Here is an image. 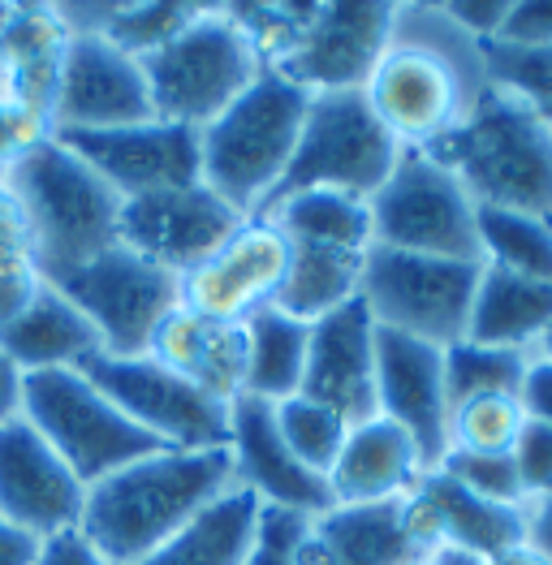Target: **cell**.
Listing matches in <instances>:
<instances>
[{
    "label": "cell",
    "mask_w": 552,
    "mask_h": 565,
    "mask_svg": "<svg viewBox=\"0 0 552 565\" xmlns=\"http://www.w3.org/2000/svg\"><path fill=\"white\" fill-rule=\"evenodd\" d=\"M492 92L484 44L470 40L440 0H402L393 35L375 61L363 99L397 147H432L454 135Z\"/></svg>",
    "instance_id": "obj_1"
},
{
    "label": "cell",
    "mask_w": 552,
    "mask_h": 565,
    "mask_svg": "<svg viewBox=\"0 0 552 565\" xmlns=\"http://www.w3.org/2000/svg\"><path fill=\"white\" fill-rule=\"evenodd\" d=\"M230 488V449H160L92 483L78 531L113 565H138Z\"/></svg>",
    "instance_id": "obj_2"
},
{
    "label": "cell",
    "mask_w": 552,
    "mask_h": 565,
    "mask_svg": "<svg viewBox=\"0 0 552 565\" xmlns=\"http://www.w3.org/2000/svg\"><path fill=\"white\" fill-rule=\"evenodd\" d=\"M423 151L458 178L475 207L552 225V126L513 92L492 87L454 135Z\"/></svg>",
    "instance_id": "obj_3"
},
{
    "label": "cell",
    "mask_w": 552,
    "mask_h": 565,
    "mask_svg": "<svg viewBox=\"0 0 552 565\" xmlns=\"http://www.w3.org/2000/svg\"><path fill=\"white\" fill-rule=\"evenodd\" d=\"M4 182L26 212L35 237V268L44 281L83 268L87 259L121 242L117 230L126 199L56 135L40 142L31 156H22L4 173Z\"/></svg>",
    "instance_id": "obj_4"
},
{
    "label": "cell",
    "mask_w": 552,
    "mask_h": 565,
    "mask_svg": "<svg viewBox=\"0 0 552 565\" xmlns=\"http://www.w3.org/2000/svg\"><path fill=\"white\" fill-rule=\"evenodd\" d=\"M311 95L264 70L230 108L199 130L203 186H212L242 216H255L294 160Z\"/></svg>",
    "instance_id": "obj_5"
},
{
    "label": "cell",
    "mask_w": 552,
    "mask_h": 565,
    "mask_svg": "<svg viewBox=\"0 0 552 565\" xmlns=\"http://www.w3.org/2000/svg\"><path fill=\"white\" fill-rule=\"evenodd\" d=\"M264 70V56L237 31L225 4H208L173 44L142 56L156 121L190 130H208Z\"/></svg>",
    "instance_id": "obj_6"
},
{
    "label": "cell",
    "mask_w": 552,
    "mask_h": 565,
    "mask_svg": "<svg viewBox=\"0 0 552 565\" xmlns=\"http://www.w3.org/2000/svg\"><path fill=\"white\" fill-rule=\"evenodd\" d=\"M397 156H402V147L375 121L363 92L311 95L294 160L280 173L273 194L259 203V212H268L273 203L298 194V190H341V194L371 203L375 190L397 169Z\"/></svg>",
    "instance_id": "obj_7"
},
{
    "label": "cell",
    "mask_w": 552,
    "mask_h": 565,
    "mask_svg": "<svg viewBox=\"0 0 552 565\" xmlns=\"http://www.w3.org/2000/svg\"><path fill=\"white\" fill-rule=\"evenodd\" d=\"M22 419L44 436L87 488L164 449L83 372H35L22 380Z\"/></svg>",
    "instance_id": "obj_8"
},
{
    "label": "cell",
    "mask_w": 552,
    "mask_h": 565,
    "mask_svg": "<svg viewBox=\"0 0 552 565\" xmlns=\"http://www.w3.org/2000/svg\"><path fill=\"white\" fill-rule=\"evenodd\" d=\"M371 246L484 264L479 207L458 178L423 147H402L397 169L371 199Z\"/></svg>",
    "instance_id": "obj_9"
},
{
    "label": "cell",
    "mask_w": 552,
    "mask_h": 565,
    "mask_svg": "<svg viewBox=\"0 0 552 565\" xmlns=\"http://www.w3.org/2000/svg\"><path fill=\"white\" fill-rule=\"evenodd\" d=\"M484 264H458L436 255H411L393 246H371L363 259V289L375 329L402 332L414 341H427L436 350H449L466 341L475 285Z\"/></svg>",
    "instance_id": "obj_10"
},
{
    "label": "cell",
    "mask_w": 552,
    "mask_h": 565,
    "mask_svg": "<svg viewBox=\"0 0 552 565\" xmlns=\"http://www.w3.org/2000/svg\"><path fill=\"white\" fill-rule=\"evenodd\" d=\"M47 285H56L92 320L104 354L113 359H142L164 316L182 307V277L151 264L126 242L108 246L104 255Z\"/></svg>",
    "instance_id": "obj_11"
},
{
    "label": "cell",
    "mask_w": 552,
    "mask_h": 565,
    "mask_svg": "<svg viewBox=\"0 0 552 565\" xmlns=\"http://www.w3.org/2000/svg\"><path fill=\"white\" fill-rule=\"evenodd\" d=\"M393 18H397V0L307 4L302 26L268 61V70L307 95L363 92L375 61L389 47Z\"/></svg>",
    "instance_id": "obj_12"
},
{
    "label": "cell",
    "mask_w": 552,
    "mask_h": 565,
    "mask_svg": "<svg viewBox=\"0 0 552 565\" xmlns=\"http://www.w3.org/2000/svg\"><path fill=\"white\" fill-rule=\"evenodd\" d=\"M78 372L164 449H230L233 406L208 397L199 384L160 367L156 359L95 354Z\"/></svg>",
    "instance_id": "obj_13"
},
{
    "label": "cell",
    "mask_w": 552,
    "mask_h": 565,
    "mask_svg": "<svg viewBox=\"0 0 552 565\" xmlns=\"http://www.w3.org/2000/svg\"><path fill=\"white\" fill-rule=\"evenodd\" d=\"M285 264V234L259 216H246L230 242H221L203 264L182 273V307L216 324H246L255 311L273 307Z\"/></svg>",
    "instance_id": "obj_14"
},
{
    "label": "cell",
    "mask_w": 552,
    "mask_h": 565,
    "mask_svg": "<svg viewBox=\"0 0 552 565\" xmlns=\"http://www.w3.org/2000/svg\"><path fill=\"white\" fill-rule=\"evenodd\" d=\"M242 212L230 207L221 194L203 182L178 190H156L121 203V230L117 237L147 255L151 264L169 273H190L203 264L221 242H230L242 230Z\"/></svg>",
    "instance_id": "obj_15"
},
{
    "label": "cell",
    "mask_w": 552,
    "mask_h": 565,
    "mask_svg": "<svg viewBox=\"0 0 552 565\" xmlns=\"http://www.w3.org/2000/svg\"><path fill=\"white\" fill-rule=\"evenodd\" d=\"M156 121L142 61L99 35H70L52 130H126Z\"/></svg>",
    "instance_id": "obj_16"
},
{
    "label": "cell",
    "mask_w": 552,
    "mask_h": 565,
    "mask_svg": "<svg viewBox=\"0 0 552 565\" xmlns=\"http://www.w3.org/2000/svg\"><path fill=\"white\" fill-rule=\"evenodd\" d=\"M56 139L74 156H83L121 199L203 182L199 130H190V126L142 121V126H126V130H65Z\"/></svg>",
    "instance_id": "obj_17"
},
{
    "label": "cell",
    "mask_w": 552,
    "mask_h": 565,
    "mask_svg": "<svg viewBox=\"0 0 552 565\" xmlns=\"http://www.w3.org/2000/svg\"><path fill=\"white\" fill-rule=\"evenodd\" d=\"M375 406L418 445L427 471L449 454V393L445 350L402 332L375 329Z\"/></svg>",
    "instance_id": "obj_18"
},
{
    "label": "cell",
    "mask_w": 552,
    "mask_h": 565,
    "mask_svg": "<svg viewBox=\"0 0 552 565\" xmlns=\"http://www.w3.org/2000/svg\"><path fill=\"white\" fill-rule=\"evenodd\" d=\"M87 505V483L61 462L22 415L0 427V519L52 540L74 531Z\"/></svg>",
    "instance_id": "obj_19"
},
{
    "label": "cell",
    "mask_w": 552,
    "mask_h": 565,
    "mask_svg": "<svg viewBox=\"0 0 552 565\" xmlns=\"http://www.w3.org/2000/svg\"><path fill=\"white\" fill-rule=\"evenodd\" d=\"M402 522L427 557L436 548H458L479 562H492L527 544V510L484 501L445 471H427L411 497H402Z\"/></svg>",
    "instance_id": "obj_20"
},
{
    "label": "cell",
    "mask_w": 552,
    "mask_h": 565,
    "mask_svg": "<svg viewBox=\"0 0 552 565\" xmlns=\"http://www.w3.org/2000/svg\"><path fill=\"white\" fill-rule=\"evenodd\" d=\"M230 458L237 488H246L259 505L268 510H289L302 519H320L328 514L332 488L328 479L302 467L294 458V449L285 445L280 427H276V406L259 397H237L230 411Z\"/></svg>",
    "instance_id": "obj_21"
},
{
    "label": "cell",
    "mask_w": 552,
    "mask_h": 565,
    "mask_svg": "<svg viewBox=\"0 0 552 565\" xmlns=\"http://www.w3.org/2000/svg\"><path fill=\"white\" fill-rule=\"evenodd\" d=\"M302 397L323 402L350 427L380 415L375 406V320L368 302L354 298L341 311L311 324Z\"/></svg>",
    "instance_id": "obj_22"
},
{
    "label": "cell",
    "mask_w": 552,
    "mask_h": 565,
    "mask_svg": "<svg viewBox=\"0 0 552 565\" xmlns=\"http://www.w3.org/2000/svg\"><path fill=\"white\" fill-rule=\"evenodd\" d=\"M423 557L402 522V501L332 505L307 522L294 548V565H414Z\"/></svg>",
    "instance_id": "obj_23"
},
{
    "label": "cell",
    "mask_w": 552,
    "mask_h": 565,
    "mask_svg": "<svg viewBox=\"0 0 552 565\" xmlns=\"http://www.w3.org/2000/svg\"><path fill=\"white\" fill-rule=\"evenodd\" d=\"M147 359L199 384L208 397L225 406L246 393V324H216L178 307L156 329Z\"/></svg>",
    "instance_id": "obj_24"
},
{
    "label": "cell",
    "mask_w": 552,
    "mask_h": 565,
    "mask_svg": "<svg viewBox=\"0 0 552 565\" xmlns=\"http://www.w3.org/2000/svg\"><path fill=\"white\" fill-rule=\"evenodd\" d=\"M423 475L427 467L418 458V445L393 419L375 415L368 424L350 427L328 471V488L337 505H375V501L411 497Z\"/></svg>",
    "instance_id": "obj_25"
},
{
    "label": "cell",
    "mask_w": 552,
    "mask_h": 565,
    "mask_svg": "<svg viewBox=\"0 0 552 565\" xmlns=\"http://www.w3.org/2000/svg\"><path fill=\"white\" fill-rule=\"evenodd\" d=\"M0 350L22 376H35V372H78L87 359L104 354V341L92 329V320L56 285L44 281L35 302L9 329H0Z\"/></svg>",
    "instance_id": "obj_26"
},
{
    "label": "cell",
    "mask_w": 552,
    "mask_h": 565,
    "mask_svg": "<svg viewBox=\"0 0 552 565\" xmlns=\"http://www.w3.org/2000/svg\"><path fill=\"white\" fill-rule=\"evenodd\" d=\"M70 31L56 4H13L0 22V61H4V95L52 117L61 65H65Z\"/></svg>",
    "instance_id": "obj_27"
},
{
    "label": "cell",
    "mask_w": 552,
    "mask_h": 565,
    "mask_svg": "<svg viewBox=\"0 0 552 565\" xmlns=\"http://www.w3.org/2000/svg\"><path fill=\"white\" fill-rule=\"evenodd\" d=\"M208 4H169V0H65L56 4L70 35H99L130 56H151L173 44Z\"/></svg>",
    "instance_id": "obj_28"
},
{
    "label": "cell",
    "mask_w": 552,
    "mask_h": 565,
    "mask_svg": "<svg viewBox=\"0 0 552 565\" xmlns=\"http://www.w3.org/2000/svg\"><path fill=\"white\" fill-rule=\"evenodd\" d=\"M552 329V281H531L506 268L479 273L475 307L466 341L479 345H509V350H535L540 337Z\"/></svg>",
    "instance_id": "obj_29"
},
{
    "label": "cell",
    "mask_w": 552,
    "mask_h": 565,
    "mask_svg": "<svg viewBox=\"0 0 552 565\" xmlns=\"http://www.w3.org/2000/svg\"><path fill=\"white\" fill-rule=\"evenodd\" d=\"M363 259L368 255L341 250V246L289 242V264H285V277H280L273 307L302 320V324H316L323 316L341 311L363 289Z\"/></svg>",
    "instance_id": "obj_30"
},
{
    "label": "cell",
    "mask_w": 552,
    "mask_h": 565,
    "mask_svg": "<svg viewBox=\"0 0 552 565\" xmlns=\"http://www.w3.org/2000/svg\"><path fill=\"white\" fill-rule=\"evenodd\" d=\"M259 510L264 505L246 488H230L138 565H246L259 535Z\"/></svg>",
    "instance_id": "obj_31"
},
{
    "label": "cell",
    "mask_w": 552,
    "mask_h": 565,
    "mask_svg": "<svg viewBox=\"0 0 552 565\" xmlns=\"http://www.w3.org/2000/svg\"><path fill=\"white\" fill-rule=\"evenodd\" d=\"M307 350H311V324L264 307L246 320V393L259 402H289L302 393L307 376Z\"/></svg>",
    "instance_id": "obj_32"
},
{
    "label": "cell",
    "mask_w": 552,
    "mask_h": 565,
    "mask_svg": "<svg viewBox=\"0 0 552 565\" xmlns=\"http://www.w3.org/2000/svg\"><path fill=\"white\" fill-rule=\"evenodd\" d=\"M259 221L276 225L289 242H320V246H341L368 255L375 234H371V203L341 194V190H298L289 199L259 212Z\"/></svg>",
    "instance_id": "obj_33"
},
{
    "label": "cell",
    "mask_w": 552,
    "mask_h": 565,
    "mask_svg": "<svg viewBox=\"0 0 552 565\" xmlns=\"http://www.w3.org/2000/svg\"><path fill=\"white\" fill-rule=\"evenodd\" d=\"M535 350H509V345H479V341H458L445 350V393L449 411L470 397L488 393H522V380L531 367Z\"/></svg>",
    "instance_id": "obj_34"
},
{
    "label": "cell",
    "mask_w": 552,
    "mask_h": 565,
    "mask_svg": "<svg viewBox=\"0 0 552 565\" xmlns=\"http://www.w3.org/2000/svg\"><path fill=\"white\" fill-rule=\"evenodd\" d=\"M479 242H484L488 268H506L531 281H552V225L544 221L522 212L479 207Z\"/></svg>",
    "instance_id": "obj_35"
},
{
    "label": "cell",
    "mask_w": 552,
    "mask_h": 565,
    "mask_svg": "<svg viewBox=\"0 0 552 565\" xmlns=\"http://www.w3.org/2000/svg\"><path fill=\"white\" fill-rule=\"evenodd\" d=\"M522 427H527L522 397H513V393L470 397V402H458L449 411V449H466V454H509Z\"/></svg>",
    "instance_id": "obj_36"
},
{
    "label": "cell",
    "mask_w": 552,
    "mask_h": 565,
    "mask_svg": "<svg viewBox=\"0 0 552 565\" xmlns=\"http://www.w3.org/2000/svg\"><path fill=\"white\" fill-rule=\"evenodd\" d=\"M276 427H280L285 445L294 449V458L302 467H311L316 475H323V479H328L346 436H350V424L337 411H328L323 402H311L302 393L276 406Z\"/></svg>",
    "instance_id": "obj_37"
},
{
    "label": "cell",
    "mask_w": 552,
    "mask_h": 565,
    "mask_svg": "<svg viewBox=\"0 0 552 565\" xmlns=\"http://www.w3.org/2000/svg\"><path fill=\"white\" fill-rule=\"evenodd\" d=\"M484 56H488V78H492V87L527 99V104L552 126V47L484 44Z\"/></svg>",
    "instance_id": "obj_38"
},
{
    "label": "cell",
    "mask_w": 552,
    "mask_h": 565,
    "mask_svg": "<svg viewBox=\"0 0 552 565\" xmlns=\"http://www.w3.org/2000/svg\"><path fill=\"white\" fill-rule=\"evenodd\" d=\"M436 471H445L454 483H461L466 492H475L484 501L527 510V492H522V479H518V467H513V454H466V449H449Z\"/></svg>",
    "instance_id": "obj_39"
},
{
    "label": "cell",
    "mask_w": 552,
    "mask_h": 565,
    "mask_svg": "<svg viewBox=\"0 0 552 565\" xmlns=\"http://www.w3.org/2000/svg\"><path fill=\"white\" fill-rule=\"evenodd\" d=\"M52 135H56L52 130V117L26 108V104H18V99H9V95H0V169L4 173L22 156H31L40 142L52 139Z\"/></svg>",
    "instance_id": "obj_40"
},
{
    "label": "cell",
    "mask_w": 552,
    "mask_h": 565,
    "mask_svg": "<svg viewBox=\"0 0 552 565\" xmlns=\"http://www.w3.org/2000/svg\"><path fill=\"white\" fill-rule=\"evenodd\" d=\"M513 467H518V479H522V492H527V505L549 497L552 492V427L527 419V427L518 431L513 440Z\"/></svg>",
    "instance_id": "obj_41"
},
{
    "label": "cell",
    "mask_w": 552,
    "mask_h": 565,
    "mask_svg": "<svg viewBox=\"0 0 552 565\" xmlns=\"http://www.w3.org/2000/svg\"><path fill=\"white\" fill-rule=\"evenodd\" d=\"M307 522L311 519H302V514L264 505L259 510V535H255V548H251L246 565H294V548H298Z\"/></svg>",
    "instance_id": "obj_42"
},
{
    "label": "cell",
    "mask_w": 552,
    "mask_h": 565,
    "mask_svg": "<svg viewBox=\"0 0 552 565\" xmlns=\"http://www.w3.org/2000/svg\"><path fill=\"white\" fill-rule=\"evenodd\" d=\"M22 268H35V237L18 194L9 190V182H0V277Z\"/></svg>",
    "instance_id": "obj_43"
},
{
    "label": "cell",
    "mask_w": 552,
    "mask_h": 565,
    "mask_svg": "<svg viewBox=\"0 0 552 565\" xmlns=\"http://www.w3.org/2000/svg\"><path fill=\"white\" fill-rule=\"evenodd\" d=\"M492 44L552 47V0H509V18Z\"/></svg>",
    "instance_id": "obj_44"
},
{
    "label": "cell",
    "mask_w": 552,
    "mask_h": 565,
    "mask_svg": "<svg viewBox=\"0 0 552 565\" xmlns=\"http://www.w3.org/2000/svg\"><path fill=\"white\" fill-rule=\"evenodd\" d=\"M445 13L479 44H492L509 18V0H440Z\"/></svg>",
    "instance_id": "obj_45"
},
{
    "label": "cell",
    "mask_w": 552,
    "mask_h": 565,
    "mask_svg": "<svg viewBox=\"0 0 552 565\" xmlns=\"http://www.w3.org/2000/svg\"><path fill=\"white\" fill-rule=\"evenodd\" d=\"M35 565H113L99 548H95L92 540L74 526V531H61V535H52L40 544V557Z\"/></svg>",
    "instance_id": "obj_46"
},
{
    "label": "cell",
    "mask_w": 552,
    "mask_h": 565,
    "mask_svg": "<svg viewBox=\"0 0 552 565\" xmlns=\"http://www.w3.org/2000/svg\"><path fill=\"white\" fill-rule=\"evenodd\" d=\"M44 289V277H40V268H22V273H4L0 277V329H9L31 302H35V294Z\"/></svg>",
    "instance_id": "obj_47"
},
{
    "label": "cell",
    "mask_w": 552,
    "mask_h": 565,
    "mask_svg": "<svg viewBox=\"0 0 552 565\" xmlns=\"http://www.w3.org/2000/svg\"><path fill=\"white\" fill-rule=\"evenodd\" d=\"M522 411H527V419H535V424L552 427V363H544L540 354L531 359V367H527V380H522Z\"/></svg>",
    "instance_id": "obj_48"
},
{
    "label": "cell",
    "mask_w": 552,
    "mask_h": 565,
    "mask_svg": "<svg viewBox=\"0 0 552 565\" xmlns=\"http://www.w3.org/2000/svg\"><path fill=\"white\" fill-rule=\"evenodd\" d=\"M40 544L44 540H35L31 531H22V526L0 519V565H35Z\"/></svg>",
    "instance_id": "obj_49"
},
{
    "label": "cell",
    "mask_w": 552,
    "mask_h": 565,
    "mask_svg": "<svg viewBox=\"0 0 552 565\" xmlns=\"http://www.w3.org/2000/svg\"><path fill=\"white\" fill-rule=\"evenodd\" d=\"M22 372L9 363V354L0 350V427L13 424L22 415Z\"/></svg>",
    "instance_id": "obj_50"
},
{
    "label": "cell",
    "mask_w": 552,
    "mask_h": 565,
    "mask_svg": "<svg viewBox=\"0 0 552 565\" xmlns=\"http://www.w3.org/2000/svg\"><path fill=\"white\" fill-rule=\"evenodd\" d=\"M527 544L552 562V492L527 505Z\"/></svg>",
    "instance_id": "obj_51"
},
{
    "label": "cell",
    "mask_w": 552,
    "mask_h": 565,
    "mask_svg": "<svg viewBox=\"0 0 552 565\" xmlns=\"http://www.w3.org/2000/svg\"><path fill=\"white\" fill-rule=\"evenodd\" d=\"M484 565H552L540 548H531V544H522V548H509V553H501V557H492V562Z\"/></svg>",
    "instance_id": "obj_52"
},
{
    "label": "cell",
    "mask_w": 552,
    "mask_h": 565,
    "mask_svg": "<svg viewBox=\"0 0 552 565\" xmlns=\"http://www.w3.org/2000/svg\"><path fill=\"white\" fill-rule=\"evenodd\" d=\"M432 562H436V565H484L479 557L458 553V548H436V553H432Z\"/></svg>",
    "instance_id": "obj_53"
},
{
    "label": "cell",
    "mask_w": 552,
    "mask_h": 565,
    "mask_svg": "<svg viewBox=\"0 0 552 565\" xmlns=\"http://www.w3.org/2000/svg\"><path fill=\"white\" fill-rule=\"evenodd\" d=\"M535 354H540L544 363H552V329L544 332V337H540V345H535Z\"/></svg>",
    "instance_id": "obj_54"
},
{
    "label": "cell",
    "mask_w": 552,
    "mask_h": 565,
    "mask_svg": "<svg viewBox=\"0 0 552 565\" xmlns=\"http://www.w3.org/2000/svg\"><path fill=\"white\" fill-rule=\"evenodd\" d=\"M0 95H4V61H0Z\"/></svg>",
    "instance_id": "obj_55"
},
{
    "label": "cell",
    "mask_w": 552,
    "mask_h": 565,
    "mask_svg": "<svg viewBox=\"0 0 552 565\" xmlns=\"http://www.w3.org/2000/svg\"><path fill=\"white\" fill-rule=\"evenodd\" d=\"M414 565H436V562H432V557H423V562H414Z\"/></svg>",
    "instance_id": "obj_56"
},
{
    "label": "cell",
    "mask_w": 552,
    "mask_h": 565,
    "mask_svg": "<svg viewBox=\"0 0 552 565\" xmlns=\"http://www.w3.org/2000/svg\"><path fill=\"white\" fill-rule=\"evenodd\" d=\"M0 182H4V169H0Z\"/></svg>",
    "instance_id": "obj_57"
}]
</instances>
